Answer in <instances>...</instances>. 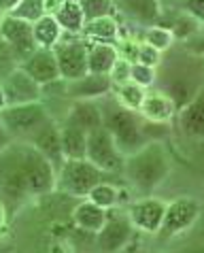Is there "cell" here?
<instances>
[{"label": "cell", "mask_w": 204, "mask_h": 253, "mask_svg": "<svg viewBox=\"0 0 204 253\" xmlns=\"http://www.w3.org/2000/svg\"><path fill=\"white\" fill-rule=\"evenodd\" d=\"M58 185V170L28 143H13L0 153V189L13 198L45 196Z\"/></svg>", "instance_id": "cell-1"}, {"label": "cell", "mask_w": 204, "mask_h": 253, "mask_svg": "<svg viewBox=\"0 0 204 253\" xmlns=\"http://www.w3.org/2000/svg\"><path fill=\"white\" fill-rule=\"evenodd\" d=\"M172 172V156L164 140H149L138 151L125 156L123 179L140 196H153V192Z\"/></svg>", "instance_id": "cell-2"}, {"label": "cell", "mask_w": 204, "mask_h": 253, "mask_svg": "<svg viewBox=\"0 0 204 253\" xmlns=\"http://www.w3.org/2000/svg\"><path fill=\"white\" fill-rule=\"evenodd\" d=\"M100 109H102V126L115 138L119 151L123 156H130V153L138 151L145 143H149L147 122L140 117L138 111H130L122 107L113 96L102 98Z\"/></svg>", "instance_id": "cell-3"}, {"label": "cell", "mask_w": 204, "mask_h": 253, "mask_svg": "<svg viewBox=\"0 0 204 253\" xmlns=\"http://www.w3.org/2000/svg\"><path fill=\"white\" fill-rule=\"evenodd\" d=\"M51 115L49 107L39 100V102H26V104H9L6 109L0 111V124L9 132V136L15 143H28L37 132L49 124Z\"/></svg>", "instance_id": "cell-4"}, {"label": "cell", "mask_w": 204, "mask_h": 253, "mask_svg": "<svg viewBox=\"0 0 204 253\" xmlns=\"http://www.w3.org/2000/svg\"><path fill=\"white\" fill-rule=\"evenodd\" d=\"M100 181H104V172L83 160H66L58 170V185L55 189H60L62 194L73 196V198H87V194L94 189Z\"/></svg>", "instance_id": "cell-5"}, {"label": "cell", "mask_w": 204, "mask_h": 253, "mask_svg": "<svg viewBox=\"0 0 204 253\" xmlns=\"http://www.w3.org/2000/svg\"><path fill=\"white\" fill-rule=\"evenodd\" d=\"M85 160L91 162L98 170L104 174H115L123 170L125 156L119 151L115 138L109 134V130L98 128L87 134V149H85Z\"/></svg>", "instance_id": "cell-6"}, {"label": "cell", "mask_w": 204, "mask_h": 253, "mask_svg": "<svg viewBox=\"0 0 204 253\" xmlns=\"http://www.w3.org/2000/svg\"><path fill=\"white\" fill-rule=\"evenodd\" d=\"M53 55L64 81H75L87 75V43L81 37H64L53 47Z\"/></svg>", "instance_id": "cell-7"}, {"label": "cell", "mask_w": 204, "mask_h": 253, "mask_svg": "<svg viewBox=\"0 0 204 253\" xmlns=\"http://www.w3.org/2000/svg\"><path fill=\"white\" fill-rule=\"evenodd\" d=\"M202 213L200 202L192 198V196H183L166 205V213H164V221L158 234L162 238H174L187 232L189 228L198 221V217Z\"/></svg>", "instance_id": "cell-8"}, {"label": "cell", "mask_w": 204, "mask_h": 253, "mask_svg": "<svg viewBox=\"0 0 204 253\" xmlns=\"http://www.w3.org/2000/svg\"><path fill=\"white\" fill-rule=\"evenodd\" d=\"M134 232L136 230L132 226V221L128 219L125 211L113 209V211H109L107 223H104L98 234H94V238H96V245L100 249V253H119L128 247Z\"/></svg>", "instance_id": "cell-9"}, {"label": "cell", "mask_w": 204, "mask_h": 253, "mask_svg": "<svg viewBox=\"0 0 204 253\" xmlns=\"http://www.w3.org/2000/svg\"><path fill=\"white\" fill-rule=\"evenodd\" d=\"M166 205L168 202L158 198V196H140L128 205L125 215L132 221L134 230L145 232V234H158L162 221H164Z\"/></svg>", "instance_id": "cell-10"}, {"label": "cell", "mask_w": 204, "mask_h": 253, "mask_svg": "<svg viewBox=\"0 0 204 253\" xmlns=\"http://www.w3.org/2000/svg\"><path fill=\"white\" fill-rule=\"evenodd\" d=\"M0 41L4 45H9L22 60L37 49L34 34H32V24L11 15V13L0 15Z\"/></svg>", "instance_id": "cell-11"}, {"label": "cell", "mask_w": 204, "mask_h": 253, "mask_svg": "<svg viewBox=\"0 0 204 253\" xmlns=\"http://www.w3.org/2000/svg\"><path fill=\"white\" fill-rule=\"evenodd\" d=\"M6 94L9 104H26V102H39L43 100V87L26 73L22 66L13 68L0 79Z\"/></svg>", "instance_id": "cell-12"}, {"label": "cell", "mask_w": 204, "mask_h": 253, "mask_svg": "<svg viewBox=\"0 0 204 253\" xmlns=\"http://www.w3.org/2000/svg\"><path fill=\"white\" fill-rule=\"evenodd\" d=\"M113 94V81L109 75L87 73L75 81H66V98L70 100H102Z\"/></svg>", "instance_id": "cell-13"}, {"label": "cell", "mask_w": 204, "mask_h": 253, "mask_svg": "<svg viewBox=\"0 0 204 253\" xmlns=\"http://www.w3.org/2000/svg\"><path fill=\"white\" fill-rule=\"evenodd\" d=\"M19 66H22L41 87L62 79L60 70H58V62H55V55H53V49H41V47H37L32 53L26 55Z\"/></svg>", "instance_id": "cell-14"}, {"label": "cell", "mask_w": 204, "mask_h": 253, "mask_svg": "<svg viewBox=\"0 0 204 253\" xmlns=\"http://www.w3.org/2000/svg\"><path fill=\"white\" fill-rule=\"evenodd\" d=\"M138 113L149 124H170L172 119H177L179 109L172 98L158 87V89H147Z\"/></svg>", "instance_id": "cell-15"}, {"label": "cell", "mask_w": 204, "mask_h": 253, "mask_svg": "<svg viewBox=\"0 0 204 253\" xmlns=\"http://www.w3.org/2000/svg\"><path fill=\"white\" fill-rule=\"evenodd\" d=\"M28 145H32L45 160H49L55 166V170H60V166L64 164V153H62V143H60V122L51 119L49 124H45L37 134H34Z\"/></svg>", "instance_id": "cell-16"}, {"label": "cell", "mask_w": 204, "mask_h": 253, "mask_svg": "<svg viewBox=\"0 0 204 253\" xmlns=\"http://www.w3.org/2000/svg\"><path fill=\"white\" fill-rule=\"evenodd\" d=\"M115 13L123 15L138 28H149L160 22V0H113Z\"/></svg>", "instance_id": "cell-17"}, {"label": "cell", "mask_w": 204, "mask_h": 253, "mask_svg": "<svg viewBox=\"0 0 204 253\" xmlns=\"http://www.w3.org/2000/svg\"><path fill=\"white\" fill-rule=\"evenodd\" d=\"M179 128L189 138H204V85L177 113Z\"/></svg>", "instance_id": "cell-18"}, {"label": "cell", "mask_w": 204, "mask_h": 253, "mask_svg": "<svg viewBox=\"0 0 204 253\" xmlns=\"http://www.w3.org/2000/svg\"><path fill=\"white\" fill-rule=\"evenodd\" d=\"M64 122L85 130L87 134L102 128V109L100 100H73L64 115Z\"/></svg>", "instance_id": "cell-19"}, {"label": "cell", "mask_w": 204, "mask_h": 253, "mask_svg": "<svg viewBox=\"0 0 204 253\" xmlns=\"http://www.w3.org/2000/svg\"><path fill=\"white\" fill-rule=\"evenodd\" d=\"M81 39L85 43H111L117 45V41L122 39V26L115 15H107V17H96V19H87L83 26Z\"/></svg>", "instance_id": "cell-20"}, {"label": "cell", "mask_w": 204, "mask_h": 253, "mask_svg": "<svg viewBox=\"0 0 204 253\" xmlns=\"http://www.w3.org/2000/svg\"><path fill=\"white\" fill-rule=\"evenodd\" d=\"M107 217H109V211L100 209L87 198H83L79 205L73 209V223L81 232H87L91 236L102 230V226L107 223Z\"/></svg>", "instance_id": "cell-21"}, {"label": "cell", "mask_w": 204, "mask_h": 253, "mask_svg": "<svg viewBox=\"0 0 204 253\" xmlns=\"http://www.w3.org/2000/svg\"><path fill=\"white\" fill-rule=\"evenodd\" d=\"M60 143L64 160H83L87 149V132L68 122H60Z\"/></svg>", "instance_id": "cell-22"}, {"label": "cell", "mask_w": 204, "mask_h": 253, "mask_svg": "<svg viewBox=\"0 0 204 253\" xmlns=\"http://www.w3.org/2000/svg\"><path fill=\"white\" fill-rule=\"evenodd\" d=\"M51 15L55 17V22L60 24L64 37H81L83 26H85V15H83L81 6L77 0H66L55 9Z\"/></svg>", "instance_id": "cell-23"}, {"label": "cell", "mask_w": 204, "mask_h": 253, "mask_svg": "<svg viewBox=\"0 0 204 253\" xmlns=\"http://www.w3.org/2000/svg\"><path fill=\"white\" fill-rule=\"evenodd\" d=\"M119 60L117 45L111 43H87V73L109 75L113 64Z\"/></svg>", "instance_id": "cell-24"}, {"label": "cell", "mask_w": 204, "mask_h": 253, "mask_svg": "<svg viewBox=\"0 0 204 253\" xmlns=\"http://www.w3.org/2000/svg\"><path fill=\"white\" fill-rule=\"evenodd\" d=\"M32 34H34V43L41 49H53L55 45L64 39V32H62L60 24L55 22L53 15H43L39 22L32 24Z\"/></svg>", "instance_id": "cell-25"}, {"label": "cell", "mask_w": 204, "mask_h": 253, "mask_svg": "<svg viewBox=\"0 0 204 253\" xmlns=\"http://www.w3.org/2000/svg\"><path fill=\"white\" fill-rule=\"evenodd\" d=\"M87 200H91L94 205H98L104 211H113V209H119V205H122V192H119V187L115 183L100 181L87 194Z\"/></svg>", "instance_id": "cell-26"}, {"label": "cell", "mask_w": 204, "mask_h": 253, "mask_svg": "<svg viewBox=\"0 0 204 253\" xmlns=\"http://www.w3.org/2000/svg\"><path fill=\"white\" fill-rule=\"evenodd\" d=\"M145 94H147L145 87L136 85L134 81H125V83H119V85H115L113 94H111V96H113L115 100L122 104V107L130 109V111H138L140 104H143V100H145Z\"/></svg>", "instance_id": "cell-27"}, {"label": "cell", "mask_w": 204, "mask_h": 253, "mask_svg": "<svg viewBox=\"0 0 204 253\" xmlns=\"http://www.w3.org/2000/svg\"><path fill=\"white\" fill-rule=\"evenodd\" d=\"M174 34L170 28H166V26H149V28H143V34H140V43H147L149 47L153 49H158L160 53H164L168 51L172 45H174Z\"/></svg>", "instance_id": "cell-28"}, {"label": "cell", "mask_w": 204, "mask_h": 253, "mask_svg": "<svg viewBox=\"0 0 204 253\" xmlns=\"http://www.w3.org/2000/svg\"><path fill=\"white\" fill-rule=\"evenodd\" d=\"M11 15L24 19V22H28V24L39 22L43 15H47L45 0H19V2L15 4V9L11 11Z\"/></svg>", "instance_id": "cell-29"}, {"label": "cell", "mask_w": 204, "mask_h": 253, "mask_svg": "<svg viewBox=\"0 0 204 253\" xmlns=\"http://www.w3.org/2000/svg\"><path fill=\"white\" fill-rule=\"evenodd\" d=\"M87 19H96V17H107V15H115V2L113 0H77Z\"/></svg>", "instance_id": "cell-30"}, {"label": "cell", "mask_w": 204, "mask_h": 253, "mask_svg": "<svg viewBox=\"0 0 204 253\" xmlns=\"http://www.w3.org/2000/svg\"><path fill=\"white\" fill-rule=\"evenodd\" d=\"M130 81H134L136 85L145 87V89H151L153 85H158V68L134 62L130 68Z\"/></svg>", "instance_id": "cell-31"}, {"label": "cell", "mask_w": 204, "mask_h": 253, "mask_svg": "<svg viewBox=\"0 0 204 253\" xmlns=\"http://www.w3.org/2000/svg\"><path fill=\"white\" fill-rule=\"evenodd\" d=\"M162 60H164V58H162V53L158 51V49H153V47H149L147 43H140V41H138L134 62H138V64H145V66L158 68L162 64Z\"/></svg>", "instance_id": "cell-32"}, {"label": "cell", "mask_w": 204, "mask_h": 253, "mask_svg": "<svg viewBox=\"0 0 204 253\" xmlns=\"http://www.w3.org/2000/svg\"><path fill=\"white\" fill-rule=\"evenodd\" d=\"M130 68H132V62L130 60H125L119 55V60L113 64V68H111V81H113V87L119 85V83H125V81H130Z\"/></svg>", "instance_id": "cell-33"}, {"label": "cell", "mask_w": 204, "mask_h": 253, "mask_svg": "<svg viewBox=\"0 0 204 253\" xmlns=\"http://www.w3.org/2000/svg\"><path fill=\"white\" fill-rule=\"evenodd\" d=\"M13 143H15V140L9 136V132H6V130H4V126L0 124V153H2L4 149H9Z\"/></svg>", "instance_id": "cell-34"}, {"label": "cell", "mask_w": 204, "mask_h": 253, "mask_svg": "<svg viewBox=\"0 0 204 253\" xmlns=\"http://www.w3.org/2000/svg\"><path fill=\"white\" fill-rule=\"evenodd\" d=\"M6 221H9V213H6V205L0 200V234L6 230Z\"/></svg>", "instance_id": "cell-35"}, {"label": "cell", "mask_w": 204, "mask_h": 253, "mask_svg": "<svg viewBox=\"0 0 204 253\" xmlns=\"http://www.w3.org/2000/svg\"><path fill=\"white\" fill-rule=\"evenodd\" d=\"M19 0H0V15H4V13H11L15 9V4Z\"/></svg>", "instance_id": "cell-36"}, {"label": "cell", "mask_w": 204, "mask_h": 253, "mask_svg": "<svg viewBox=\"0 0 204 253\" xmlns=\"http://www.w3.org/2000/svg\"><path fill=\"white\" fill-rule=\"evenodd\" d=\"M62 2H66V0H45V6H47V13H49V15H51V13L58 9Z\"/></svg>", "instance_id": "cell-37"}, {"label": "cell", "mask_w": 204, "mask_h": 253, "mask_svg": "<svg viewBox=\"0 0 204 253\" xmlns=\"http://www.w3.org/2000/svg\"><path fill=\"white\" fill-rule=\"evenodd\" d=\"M9 107V102H6V94H4V87H2V83H0V111Z\"/></svg>", "instance_id": "cell-38"}, {"label": "cell", "mask_w": 204, "mask_h": 253, "mask_svg": "<svg viewBox=\"0 0 204 253\" xmlns=\"http://www.w3.org/2000/svg\"><path fill=\"white\" fill-rule=\"evenodd\" d=\"M187 253H204V247H196V249H192V251H187Z\"/></svg>", "instance_id": "cell-39"}, {"label": "cell", "mask_w": 204, "mask_h": 253, "mask_svg": "<svg viewBox=\"0 0 204 253\" xmlns=\"http://www.w3.org/2000/svg\"><path fill=\"white\" fill-rule=\"evenodd\" d=\"M202 60H204V53H202Z\"/></svg>", "instance_id": "cell-40"}]
</instances>
